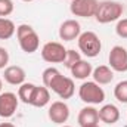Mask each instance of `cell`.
<instances>
[{
    "label": "cell",
    "mask_w": 127,
    "mask_h": 127,
    "mask_svg": "<svg viewBox=\"0 0 127 127\" xmlns=\"http://www.w3.org/2000/svg\"><path fill=\"white\" fill-rule=\"evenodd\" d=\"M92 77H93V81L97 83V84H100V86L109 84L114 80V71L108 65H99V66L93 68Z\"/></svg>",
    "instance_id": "2e32d148"
},
{
    "label": "cell",
    "mask_w": 127,
    "mask_h": 127,
    "mask_svg": "<svg viewBox=\"0 0 127 127\" xmlns=\"http://www.w3.org/2000/svg\"><path fill=\"white\" fill-rule=\"evenodd\" d=\"M19 97L12 92L0 93V117L1 118H10L18 109Z\"/></svg>",
    "instance_id": "9c48e42d"
},
{
    "label": "cell",
    "mask_w": 127,
    "mask_h": 127,
    "mask_svg": "<svg viewBox=\"0 0 127 127\" xmlns=\"http://www.w3.org/2000/svg\"><path fill=\"white\" fill-rule=\"evenodd\" d=\"M78 97L87 105H99L105 100V92L95 81H84L78 89Z\"/></svg>",
    "instance_id": "277c9868"
},
{
    "label": "cell",
    "mask_w": 127,
    "mask_h": 127,
    "mask_svg": "<svg viewBox=\"0 0 127 127\" xmlns=\"http://www.w3.org/2000/svg\"><path fill=\"white\" fill-rule=\"evenodd\" d=\"M22 1H27V3H28V1H32V0H22Z\"/></svg>",
    "instance_id": "83f0119b"
},
{
    "label": "cell",
    "mask_w": 127,
    "mask_h": 127,
    "mask_svg": "<svg viewBox=\"0 0 127 127\" xmlns=\"http://www.w3.org/2000/svg\"><path fill=\"white\" fill-rule=\"evenodd\" d=\"M1 87H3V83H1V78H0V90H1Z\"/></svg>",
    "instance_id": "484cf974"
},
{
    "label": "cell",
    "mask_w": 127,
    "mask_h": 127,
    "mask_svg": "<svg viewBox=\"0 0 127 127\" xmlns=\"http://www.w3.org/2000/svg\"><path fill=\"white\" fill-rule=\"evenodd\" d=\"M80 59H81V56H80V53H78V52H75V50H72V49H68V50H66L65 61H64V65H65L68 69H71V68L78 62Z\"/></svg>",
    "instance_id": "44dd1931"
},
{
    "label": "cell",
    "mask_w": 127,
    "mask_h": 127,
    "mask_svg": "<svg viewBox=\"0 0 127 127\" xmlns=\"http://www.w3.org/2000/svg\"><path fill=\"white\" fill-rule=\"evenodd\" d=\"M97 3H99L97 0H71L69 10L74 16L92 18L96 13Z\"/></svg>",
    "instance_id": "52a82bcc"
},
{
    "label": "cell",
    "mask_w": 127,
    "mask_h": 127,
    "mask_svg": "<svg viewBox=\"0 0 127 127\" xmlns=\"http://www.w3.org/2000/svg\"><path fill=\"white\" fill-rule=\"evenodd\" d=\"M50 102V90L46 86H35L30 105L35 108H44Z\"/></svg>",
    "instance_id": "9a60e30c"
},
{
    "label": "cell",
    "mask_w": 127,
    "mask_h": 127,
    "mask_svg": "<svg viewBox=\"0 0 127 127\" xmlns=\"http://www.w3.org/2000/svg\"><path fill=\"white\" fill-rule=\"evenodd\" d=\"M0 127H16V126H13L12 123H0Z\"/></svg>",
    "instance_id": "d4e9b609"
},
{
    "label": "cell",
    "mask_w": 127,
    "mask_h": 127,
    "mask_svg": "<svg viewBox=\"0 0 127 127\" xmlns=\"http://www.w3.org/2000/svg\"><path fill=\"white\" fill-rule=\"evenodd\" d=\"M16 37L19 41V47L25 53H34L40 47V37L35 30L28 24H21L16 27Z\"/></svg>",
    "instance_id": "7a4b0ae2"
},
{
    "label": "cell",
    "mask_w": 127,
    "mask_h": 127,
    "mask_svg": "<svg viewBox=\"0 0 127 127\" xmlns=\"http://www.w3.org/2000/svg\"><path fill=\"white\" fill-rule=\"evenodd\" d=\"M109 68L115 72L127 71V49L123 46H114L108 56Z\"/></svg>",
    "instance_id": "ba28073f"
},
{
    "label": "cell",
    "mask_w": 127,
    "mask_h": 127,
    "mask_svg": "<svg viewBox=\"0 0 127 127\" xmlns=\"http://www.w3.org/2000/svg\"><path fill=\"white\" fill-rule=\"evenodd\" d=\"M34 89H35V84H32V83H22L19 86V89H18V97H19V100L24 102V103H27V105H30Z\"/></svg>",
    "instance_id": "d6986e66"
},
{
    "label": "cell",
    "mask_w": 127,
    "mask_h": 127,
    "mask_svg": "<svg viewBox=\"0 0 127 127\" xmlns=\"http://www.w3.org/2000/svg\"><path fill=\"white\" fill-rule=\"evenodd\" d=\"M114 96L118 102L127 103V80L117 83V86L114 87Z\"/></svg>",
    "instance_id": "ffe728a7"
},
{
    "label": "cell",
    "mask_w": 127,
    "mask_h": 127,
    "mask_svg": "<svg viewBox=\"0 0 127 127\" xmlns=\"http://www.w3.org/2000/svg\"><path fill=\"white\" fill-rule=\"evenodd\" d=\"M16 32V27L13 21L7 18H0V40H7Z\"/></svg>",
    "instance_id": "ac0fdd59"
},
{
    "label": "cell",
    "mask_w": 127,
    "mask_h": 127,
    "mask_svg": "<svg viewBox=\"0 0 127 127\" xmlns=\"http://www.w3.org/2000/svg\"><path fill=\"white\" fill-rule=\"evenodd\" d=\"M15 9V4L12 0H0V18L9 16Z\"/></svg>",
    "instance_id": "7402d4cb"
},
{
    "label": "cell",
    "mask_w": 127,
    "mask_h": 127,
    "mask_svg": "<svg viewBox=\"0 0 127 127\" xmlns=\"http://www.w3.org/2000/svg\"><path fill=\"white\" fill-rule=\"evenodd\" d=\"M81 34V25L75 19H66L59 27V38L64 41H72L77 40Z\"/></svg>",
    "instance_id": "8fae6325"
},
{
    "label": "cell",
    "mask_w": 127,
    "mask_h": 127,
    "mask_svg": "<svg viewBox=\"0 0 127 127\" xmlns=\"http://www.w3.org/2000/svg\"><path fill=\"white\" fill-rule=\"evenodd\" d=\"M80 127H87V126H95L99 123V112L95 106H84L80 112H78V118H77Z\"/></svg>",
    "instance_id": "4fadbf2b"
},
{
    "label": "cell",
    "mask_w": 127,
    "mask_h": 127,
    "mask_svg": "<svg viewBox=\"0 0 127 127\" xmlns=\"http://www.w3.org/2000/svg\"><path fill=\"white\" fill-rule=\"evenodd\" d=\"M61 127H71V126H64V124H62V126H61Z\"/></svg>",
    "instance_id": "f1b7e54d"
},
{
    "label": "cell",
    "mask_w": 127,
    "mask_h": 127,
    "mask_svg": "<svg viewBox=\"0 0 127 127\" xmlns=\"http://www.w3.org/2000/svg\"><path fill=\"white\" fill-rule=\"evenodd\" d=\"M123 12H124V7L121 3L112 1V0H103L97 3L95 19L99 24H109V22L121 19Z\"/></svg>",
    "instance_id": "6da1fadb"
},
{
    "label": "cell",
    "mask_w": 127,
    "mask_h": 127,
    "mask_svg": "<svg viewBox=\"0 0 127 127\" xmlns=\"http://www.w3.org/2000/svg\"><path fill=\"white\" fill-rule=\"evenodd\" d=\"M87 127H100L99 124H95V126H87Z\"/></svg>",
    "instance_id": "4316f807"
},
{
    "label": "cell",
    "mask_w": 127,
    "mask_h": 127,
    "mask_svg": "<svg viewBox=\"0 0 127 127\" xmlns=\"http://www.w3.org/2000/svg\"><path fill=\"white\" fill-rule=\"evenodd\" d=\"M46 87L49 90H52L53 93H56L61 99H69V97H72L74 92H75V86H74L72 78L65 77L61 72H58Z\"/></svg>",
    "instance_id": "5b68a950"
},
{
    "label": "cell",
    "mask_w": 127,
    "mask_h": 127,
    "mask_svg": "<svg viewBox=\"0 0 127 127\" xmlns=\"http://www.w3.org/2000/svg\"><path fill=\"white\" fill-rule=\"evenodd\" d=\"M78 41V49L80 52L87 56V58H96L100 53L102 49V43L99 35L93 31H84L80 34V37L77 38Z\"/></svg>",
    "instance_id": "3957f363"
},
{
    "label": "cell",
    "mask_w": 127,
    "mask_h": 127,
    "mask_svg": "<svg viewBox=\"0 0 127 127\" xmlns=\"http://www.w3.org/2000/svg\"><path fill=\"white\" fill-rule=\"evenodd\" d=\"M115 32L118 37L121 38H127V18L118 19L117 25H115Z\"/></svg>",
    "instance_id": "603a6c76"
},
{
    "label": "cell",
    "mask_w": 127,
    "mask_h": 127,
    "mask_svg": "<svg viewBox=\"0 0 127 127\" xmlns=\"http://www.w3.org/2000/svg\"><path fill=\"white\" fill-rule=\"evenodd\" d=\"M66 50L68 49L64 47L62 43L47 41L41 47V58H43V61L49 64H64L65 56H66Z\"/></svg>",
    "instance_id": "8992f818"
},
{
    "label": "cell",
    "mask_w": 127,
    "mask_h": 127,
    "mask_svg": "<svg viewBox=\"0 0 127 127\" xmlns=\"http://www.w3.org/2000/svg\"><path fill=\"white\" fill-rule=\"evenodd\" d=\"M69 71H71V74H72L74 78H77V80H86L87 77L92 75L93 66H92L90 62H87V61H84V59H80Z\"/></svg>",
    "instance_id": "e0dca14e"
},
{
    "label": "cell",
    "mask_w": 127,
    "mask_h": 127,
    "mask_svg": "<svg viewBox=\"0 0 127 127\" xmlns=\"http://www.w3.org/2000/svg\"><path fill=\"white\" fill-rule=\"evenodd\" d=\"M9 62V52L0 46V69H4Z\"/></svg>",
    "instance_id": "cb8c5ba5"
},
{
    "label": "cell",
    "mask_w": 127,
    "mask_h": 127,
    "mask_svg": "<svg viewBox=\"0 0 127 127\" xmlns=\"http://www.w3.org/2000/svg\"><path fill=\"white\" fill-rule=\"evenodd\" d=\"M25 69L19 65H10V66H6L4 68V72H3V78L6 83L12 84V86H21L22 83H25Z\"/></svg>",
    "instance_id": "7c38bea8"
},
{
    "label": "cell",
    "mask_w": 127,
    "mask_h": 127,
    "mask_svg": "<svg viewBox=\"0 0 127 127\" xmlns=\"http://www.w3.org/2000/svg\"><path fill=\"white\" fill-rule=\"evenodd\" d=\"M47 117L52 123L62 126L64 123L68 121L69 118V106L64 102V100H56L49 106L47 111Z\"/></svg>",
    "instance_id": "30bf717a"
},
{
    "label": "cell",
    "mask_w": 127,
    "mask_h": 127,
    "mask_svg": "<svg viewBox=\"0 0 127 127\" xmlns=\"http://www.w3.org/2000/svg\"><path fill=\"white\" fill-rule=\"evenodd\" d=\"M97 112L99 120L105 124H115L120 120V109L114 103H105L100 109H97Z\"/></svg>",
    "instance_id": "5bb4252c"
}]
</instances>
